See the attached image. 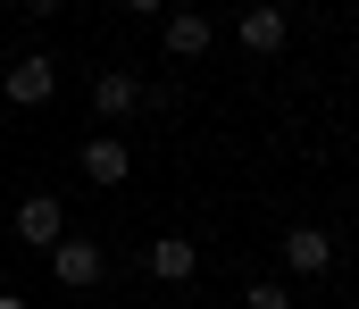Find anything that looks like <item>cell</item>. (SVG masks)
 Instances as JSON below:
<instances>
[{"mask_svg": "<svg viewBox=\"0 0 359 309\" xmlns=\"http://www.w3.org/2000/svg\"><path fill=\"white\" fill-rule=\"evenodd\" d=\"M50 276H59L67 293H92V284L109 276V251H100L92 234H59V242H50Z\"/></svg>", "mask_w": 359, "mask_h": 309, "instance_id": "1", "label": "cell"}, {"mask_svg": "<svg viewBox=\"0 0 359 309\" xmlns=\"http://www.w3.org/2000/svg\"><path fill=\"white\" fill-rule=\"evenodd\" d=\"M59 92V59H42V50H25L17 67H0V101H17V109H42Z\"/></svg>", "mask_w": 359, "mask_h": 309, "instance_id": "2", "label": "cell"}, {"mask_svg": "<svg viewBox=\"0 0 359 309\" xmlns=\"http://www.w3.org/2000/svg\"><path fill=\"white\" fill-rule=\"evenodd\" d=\"M59 234H67V201H59V193H25V201H17V242L50 251Z\"/></svg>", "mask_w": 359, "mask_h": 309, "instance_id": "3", "label": "cell"}, {"mask_svg": "<svg viewBox=\"0 0 359 309\" xmlns=\"http://www.w3.org/2000/svg\"><path fill=\"white\" fill-rule=\"evenodd\" d=\"M234 34H243V50H251V59H276V50H284V42H292V17H284V8H276V0H251V8H243V25H234Z\"/></svg>", "mask_w": 359, "mask_h": 309, "instance_id": "4", "label": "cell"}, {"mask_svg": "<svg viewBox=\"0 0 359 309\" xmlns=\"http://www.w3.org/2000/svg\"><path fill=\"white\" fill-rule=\"evenodd\" d=\"M284 268L292 276H334V234L326 226H292L284 234Z\"/></svg>", "mask_w": 359, "mask_h": 309, "instance_id": "5", "label": "cell"}, {"mask_svg": "<svg viewBox=\"0 0 359 309\" xmlns=\"http://www.w3.org/2000/svg\"><path fill=\"white\" fill-rule=\"evenodd\" d=\"M159 42H168V59H209V42H217V25H209L201 8H168V25H159Z\"/></svg>", "mask_w": 359, "mask_h": 309, "instance_id": "6", "label": "cell"}, {"mask_svg": "<svg viewBox=\"0 0 359 309\" xmlns=\"http://www.w3.org/2000/svg\"><path fill=\"white\" fill-rule=\"evenodd\" d=\"M92 109H100V117H134V109H142V76H134V67H100V76H92Z\"/></svg>", "mask_w": 359, "mask_h": 309, "instance_id": "7", "label": "cell"}, {"mask_svg": "<svg viewBox=\"0 0 359 309\" xmlns=\"http://www.w3.org/2000/svg\"><path fill=\"white\" fill-rule=\"evenodd\" d=\"M142 268H151L159 284H192V276H201V251H192L184 234H159V242L142 251Z\"/></svg>", "mask_w": 359, "mask_h": 309, "instance_id": "8", "label": "cell"}, {"mask_svg": "<svg viewBox=\"0 0 359 309\" xmlns=\"http://www.w3.org/2000/svg\"><path fill=\"white\" fill-rule=\"evenodd\" d=\"M84 176L92 184H126V176H134V151H126L117 134H92L84 142Z\"/></svg>", "mask_w": 359, "mask_h": 309, "instance_id": "9", "label": "cell"}, {"mask_svg": "<svg viewBox=\"0 0 359 309\" xmlns=\"http://www.w3.org/2000/svg\"><path fill=\"white\" fill-rule=\"evenodd\" d=\"M243 309H292V284L284 276H259V284H243Z\"/></svg>", "mask_w": 359, "mask_h": 309, "instance_id": "10", "label": "cell"}, {"mask_svg": "<svg viewBox=\"0 0 359 309\" xmlns=\"http://www.w3.org/2000/svg\"><path fill=\"white\" fill-rule=\"evenodd\" d=\"M17 8H25V17H59L67 0H17Z\"/></svg>", "mask_w": 359, "mask_h": 309, "instance_id": "11", "label": "cell"}, {"mask_svg": "<svg viewBox=\"0 0 359 309\" xmlns=\"http://www.w3.org/2000/svg\"><path fill=\"white\" fill-rule=\"evenodd\" d=\"M126 17H168V0H126Z\"/></svg>", "mask_w": 359, "mask_h": 309, "instance_id": "12", "label": "cell"}, {"mask_svg": "<svg viewBox=\"0 0 359 309\" xmlns=\"http://www.w3.org/2000/svg\"><path fill=\"white\" fill-rule=\"evenodd\" d=\"M0 309H25V301H17V293H0Z\"/></svg>", "mask_w": 359, "mask_h": 309, "instance_id": "13", "label": "cell"}, {"mask_svg": "<svg viewBox=\"0 0 359 309\" xmlns=\"http://www.w3.org/2000/svg\"><path fill=\"white\" fill-rule=\"evenodd\" d=\"M243 8H251V0H243Z\"/></svg>", "mask_w": 359, "mask_h": 309, "instance_id": "14", "label": "cell"}]
</instances>
